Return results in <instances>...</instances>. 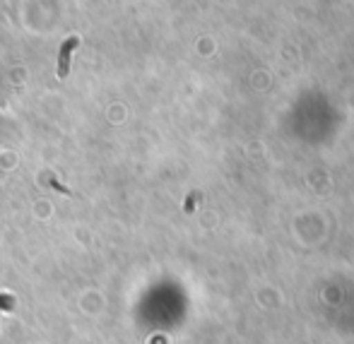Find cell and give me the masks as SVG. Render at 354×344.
Listing matches in <instances>:
<instances>
[{"instance_id": "obj_1", "label": "cell", "mask_w": 354, "mask_h": 344, "mask_svg": "<svg viewBox=\"0 0 354 344\" xmlns=\"http://www.w3.org/2000/svg\"><path fill=\"white\" fill-rule=\"evenodd\" d=\"M80 39L77 37H71L66 44L61 46V51H58V68H56V75L61 79L68 77V73H71V58H73V51L77 48Z\"/></svg>"}]
</instances>
